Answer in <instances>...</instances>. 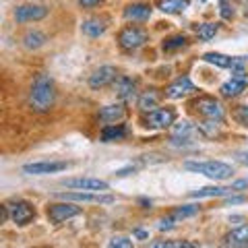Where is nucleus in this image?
Returning a JSON list of instances; mask_svg holds the SVG:
<instances>
[{
  "mask_svg": "<svg viewBox=\"0 0 248 248\" xmlns=\"http://www.w3.org/2000/svg\"><path fill=\"white\" fill-rule=\"evenodd\" d=\"M56 102V87L48 75H37L29 91V106L35 112H50Z\"/></svg>",
  "mask_w": 248,
  "mask_h": 248,
  "instance_id": "1",
  "label": "nucleus"
},
{
  "mask_svg": "<svg viewBox=\"0 0 248 248\" xmlns=\"http://www.w3.org/2000/svg\"><path fill=\"white\" fill-rule=\"evenodd\" d=\"M186 170L190 172H199L211 180H228L234 174V170L228 164H221V161H186L184 164Z\"/></svg>",
  "mask_w": 248,
  "mask_h": 248,
  "instance_id": "2",
  "label": "nucleus"
},
{
  "mask_svg": "<svg viewBox=\"0 0 248 248\" xmlns=\"http://www.w3.org/2000/svg\"><path fill=\"white\" fill-rule=\"evenodd\" d=\"M147 40H149V33H147L145 29H141V27H135V25L124 27V29L120 31V35H118L120 48H122V50H126V52H135V50H139L141 46L147 44Z\"/></svg>",
  "mask_w": 248,
  "mask_h": 248,
  "instance_id": "3",
  "label": "nucleus"
},
{
  "mask_svg": "<svg viewBox=\"0 0 248 248\" xmlns=\"http://www.w3.org/2000/svg\"><path fill=\"white\" fill-rule=\"evenodd\" d=\"M56 197L62 199V201H73V203H99V205L114 203V197H112V195H102V192H93V190L58 192Z\"/></svg>",
  "mask_w": 248,
  "mask_h": 248,
  "instance_id": "4",
  "label": "nucleus"
},
{
  "mask_svg": "<svg viewBox=\"0 0 248 248\" xmlns=\"http://www.w3.org/2000/svg\"><path fill=\"white\" fill-rule=\"evenodd\" d=\"M192 108L203 116V118L207 120H215V122H221L223 116H226V112H223V108L219 102H215L213 97H199L195 99V104H192Z\"/></svg>",
  "mask_w": 248,
  "mask_h": 248,
  "instance_id": "5",
  "label": "nucleus"
},
{
  "mask_svg": "<svg viewBox=\"0 0 248 248\" xmlns=\"http://www.w3.org/2000/svg\"><path fill=\"white\" fill-rule=\"evenodd\" d=\"M246 87H248V75H246L244 71H234L232 79H230L228 83H223L219 91H221L223 97L232 99V97H238L240 93H244Z\"/></svg>",
  "mask_w": 248,
  "mask_h": 248,
  "instance_id": "6",
  "label": "nucleus"
},
{
  "mask_svg": "<svg viewBox=\"0 0 248 248\" xmlns=\"http://www.w3.org/2000/svg\"><path fill=\"white\" fill-rule=\"evenodd\" d=\"M81 213V207L73 205V201H64V203H56V205H50L48 209V217L52 223H62L71 217H77Z\"/></svg>",
  "mask_w": 248,
  "mask_h": 248,
  "instance_id": "7",
  "label": "nucleus"
},
{
  "mask_svg": "<svg viewBox=\"0 0 248 248\" xmlns=\"http://www.w3.org/2000/svg\"><path fill=\"white\" fill-rule=\"evenodd\" d=\"M62 186L73 190H93V192L108 190V182L99 180V178H66V180H62Z\"/></svg>",
  "mask_w": 248,
  "mask_h": 248,
  "instance_id": "8",
  "label": "nucleus"
},
{
  "mask_svg": "<svg viewBox=\"0 0 248 248\" xmlns=\"http://www.w3.org/2000/svg\"><path fill=\"white\" fill-rule=\"evenodd\" d=\"M176 114L168 108H159V110H151L145 116V126L147 128H168L174 124Z\"/></svg>",
  "mask_w": 248,
  "mask_h": 248,
  "instance_id": "9",
  "label": "nucleus"
},
{
  "mask_svg": "<svg viewBox=\"0 0 248 248\" xmlns=\"http://www.w3.org/2000/svg\"><path fill=\"white\" fill-rule=\"evenodd\" d=\"M48 15V9L44 4H21L15 11V21L17 23H29V21H42Z\"/></svg>",
  "mask_w": 248,
  "mask_h": 248,
  "instance_id": "10",
  "label": "nucleus"
},
{
  "mask_svg": "<svg viewBox=\"0 0 248 248\" xmlns=\"http://www.w3.org/2000/svg\"><path fill=\"white\" fill-rule=\"evenodd\" d=\"M116 75L118 73H116L114 66H99L97 71L89 77V87L91 89H104L108 85L116 83V79H118Z\"/></svg>",
  "mask_w": 248,
  "mask_h": 248,
  "instance_id": "11",
  "label": "nucleus"
},
{
  "mask_svg": "<svg viewBox=\"0 0 248 248\" xmlns=\"http://www.w3.org/2000/svg\"><path fill=\"white\" fill-rule=\"evenodd\" d=\"M9 209H11V219L17 223V226H27L35 217V209L31 207L27 201H17L15 205H9Z\"/></svg>",
  "mask_w": 248,
  "mask_h": 248,
  "instance_id": "12",
  "label": "nucleus"
},
{
  "mask_svg": "<svg viewBox=\"0 0 248 248\" xmlns=\"http://www.w3.org/2000/svg\"><path fill=\"white\" fill-rule=\"evenodd\" d=\"M66 170L64 161H40V164H27L23 166V172L29 176H44V174H56Z\"/></svg>",
  "mask_w": 248,
  "mask_h": 248,
  "instance_id": "13",
  "label": "nucleus"
},
{
  "mask_svg": "<svg viewBox=\"0 0 248 248\" xmlns=\"http://www.w3.org/2000/svg\"><path fill=\"white\" fill-rule=\"evenodd\" d=\"M192 91H197L195 83H192L188 77H178V79L166 89V95H168L170 99H182V97H186V95H190Z\"/></svg>",
  "mask_w": 248,
  "mask_h": 248,
  "instance_id": "14",
  "label": "nucleus"
},
{
  "mask_svg": "<svg viewBox=\"0 0 248 248\" xmlns=\"http://www.w3.org/2000/svg\"><path fill=\"white\" fill-rule=\"evenodd\" d=\"M114 89H116V95H118L122 102H128V99H133L137 95V83L133 79H128V77H118Z\"/></svg>",
  "mask_w": 248,
  "mask_h": 248,
  "instance_id": "15",
  "label": "nucleus"
},
{
  "mask_svg": "<svg viewBox=\"0 0 248 248\" xmlns=\"http://www.w3.org/2000/svg\"><path fill=\"white\" fill-rule=\"evenodd\" d=\"M151 17V6L145 2H135L124 9V19L128 21H147Z\"/></svg>",
  "mask_w": 248,
  "mask_h": 248,
  "instance_id": "16",
  "label": "nucleus"
},
{
  "mask_svg": "<svg viewBox=\"0 0 248 248\" xmlns=\"http://www.w3.org/2000/svg\"><path fill=\"white\" fill-rule=\"evenodd\" d=\"M124 114H126V110H124L122 104L104 106L102 110H99V120H102L104 124H114V122H120L124 118Z\"/></svg>",
  "mask_w": 248,
  "mask_h": 248,
  "instance_id": "17",
  "label": "nucleus"
},
{
  "mask_svg": "<svg viewBox=\"0 0 248 248\" xmlns=\"http://www.w3.org/2000/svg\"><path fill=\"white\" fill-rule=\"evenodd\" d=\"M106 19H99V17H91V19H85L83 25H81V31L87 37H99L106 33Z\"/></svg>",
  "mask_w": 248,
  "mask_h": 248,
  "instance_id": "18",
  "label": "nucleus"
},
{
  "mask_svg": "<svg viewBox=\"0 0 248 248\" xmlns=\"http://www.w3.org/2000/svg\"><path fill=\"white\" fill-rule=\"evenodd\" d=\"M230 192H234L232 186L230 188H223V186H205V188H199L195 192H190V197L192 199H211V197H226V195H230Z\"/></svg>",
  "mask_w": 248,
  "mask_h": 248,
  "instance_id": "19",
  "label": "nucleus"
},
{
  "mask_svg": "<svg viewBox=\"0 0 248 248\" xmlns=\"http://www.w3.org/2000/svg\"><path fill=\"white\" fill-rule=\"evenodd\" d=\"M226 244L228 246H248V223L232 230L226 236Z\"/></svg>",
  "mask_w": 248,
  "mask_h": 248,
  "instance_id": "20",
  "label": "nucleus"
},
{
  "mask_svg": "<svg viewBox=\"0 0 248 248\" xmlns=\"http://www.w3.org/2000/svg\"><path fill=\"white\" fill-rule=\"evenodd\" d=\"M126 137V128L122 124H106V128L102 130V141L112 143V141H122Z\"/></svg>",
  "mask_w": 248,
  "mask_h": 248,
  "instance_id": "21",
  "label": "nucleus"
},
{
  "mask_svg": "<svg viewBox=\"0 0 248 248\" xmlns=\"http://www.w3.org/2000/svg\"><path fill=\"white\" fill-rule=\"evenodd\" d=\"M159 104V93L157 89H147L143 91V95L139 97V108H141L143 112H151L155 110V106Z\"/></svg>",
  "mask_w": 248,
  "mask_h": 248,
  "instance_id": "22",
  "label": "nucleus"
},
{
  "mask_svg": "<svg viewBox=\"0 0 248 248\" xmlns=\"http://www.w3.org/2000/svg\"><path fill=\"white\" fill-rule=\"evenodd\" d=\"M46 42L48 40H46V35L42 31H27V33L23 35V46H25L27 50H40Z\"/></svg>",
  "mask_w": 248,
  "mask_h": 248,
  "instance_id": "23",
  "label": "nucleus"
},
{
  "mask_svg": "<svg viewBox=\"0 0 248 248\" xmlns=\"http://www.w3.org/2000/svg\"><path fill=\"white\" fill-rule=\"evenodd\" d=\"M159 9L168 15H180L188 9V0H161Z\"/></svg>",
  "mask_w": 248,
  "mask_h": 248,
  "instance_id": "24",
  "label": "nucleus"
},
{
  "mask_svg": "<svg viewBox=\"0 0 248 248\" xmlns=\"http://www.w3.org/2000/svg\"><path fill=\"white\" fill-rule=\"evenodd\" d=\"M203 60L209 62V64L219 66V68H232V62H234L232 56H226V54H219V52H207Z\"/></svg>",
  "mask_w": 248,
  "mask_h": 248,
  "instance_id": "25",
  "label": "nucleus"
},
{
  "mask_svg": "<svg viewBox=\"0 0 248 248\" xmlns=\"http://www.w3.org/2000/svg\"><path fill=\"white\" fill-rule=\"evenodd\" d=\"M217 27L215 23H203V25H199L197 29V35H199V40H203V42H209V40H213L215 33H217Z\"/></svg>",
  "mask_w": 248,
  "mask_h": 248,
  "instance_id": "26",
  "label": "nucleus"
},
{
  "mask_svg": "<svg viewBox=\"0 0 248 248\" xmlns=\"http://www.w3.org/2000/svg\"><path fill=\"white\" fill-rule=\"evenodd\" d=\"M186 37L184 35H174V37H170V40H166L164 42V46H161V48H164L166 52H174V50H182V48H186Z\"/></svg>",
  "mask_w": 248,
  "mask_h": 248,
  "instance_id": "27",
  "label": "nucleus"
},
{
  "mask_svg": "<svg viewBox=\"0 0 248 248\" xmlns=\"http://www.w3.org/2000/svg\"><path fill=\"white\" fill-rule=\"evenodd\" d=\"M192 133H195V126H192L190 122H180V124H176V126L172 128V139H186V137H190Z\"/></svg>",
  "mask_w": 248,
  "mask_h": 248,
  "instance_id": "28",
  "label": "nucleus"
},
{
  "mask_svg": "<svg viewBox=\"0 0 248 248\" xmlns=\"http://www.w3.org/2000/svg\"><path fill=\"white\" fill-rule=\"evenodd\" d=\"M199 213V205H182V207H178L176 211L172 213V217L178 221V219H186V217H192V215H197Z\"/></svg>",
  "mask_w": 248,
  "mask_h": 248,
  "instance_id": "29",
  "label": "nucleus"
},
{
  "mask_svg": "<svg viewBox=\"0 0 248 248\" xmlns=\"http://www.w3.org/2000/svg\"><path fill=\"white\" fill-rule=\"evenodd\" d=\"M153 248H195L197 244L192 242H170V240H166V242H151Z\"/></svg>",
  "mask_w": 248,
  "mask_h": 248,
  "instance_id": "30",
  "label": "nucleus"
},
{
  "mask_svg": "<svg viewBox=\"0 0 248 248\" xmlns=\"http://www.w3.org/2000/svg\"><path fill=\"white\" fill-rule=\"evenodd\" d=\"M108 246H118V248H133V240H128L126 236H114Z\"/></svg>",
  "mask_w": 248,
  "mask_h": 248,
  "instance_id": "31",
  "label": "nucleus"
},
{
  "mask_svg": "<svg viewBox=\"0 0 248 248\" xmlns=\"http://www.w3.org/2000/svg\"><path fill=\"white\" fill-rule=\"evenodd\" d=\"M221 17L223 19H232V17H234V6H232V2H230V0H221Z\"/></svg>",
  "mask_w": 248,
  "mask_h": 248,
  "instance_id": "32",
  "label": "nucleus"
},
{
  "mask_svg": "<svg viewBox=\"0 0 248 248\" xmlns=\"http://www.w3.org/2000/svg\"><path fill=\"white\" fill-rule=\"evenodd\" d=\"M174 221H176L174 217H168V219H161V221H159V230H161V232L172 230V228H174Z\"/></svg>",
  "mask_w": 248,
  "mask_h": 248,
  "instance_id": "33",
  "label": "nucleus"
},
{
  "mask_svg": "<svg viewBox=\"0 0 248 248\" xmlns=\"http://www.w3.org/2000/svg\"><path fill=\"white\" fill-rule=\"evenodd\" d=\"M99 2H102V0H79V4L83 6V9H91V6H95Z\"/></svg>",
  "mask_w": 248,
  "mask_h": 248,
  "instance_id": "34",
  "label": "nucleus"
},
{
  "mask_svg": "<svg viewBox=\"0 0 248 248\" xmlns=\"http://www.w3.org/2000/svg\"><path fill=\"white\" fill-rule=\"evenodd\" d=\"M240 188H248V180H238L232 184V190H240Z\"/></svg>",
  "mask_w": 248,
  "mask_h": 248,
  "instance_id": "35",
  "label": "nucleus"
},
{
  "mask_svg": "<svg viewBox=\"0 0 248 248\" xmlns=\"http://www.w3.org/2000/svg\"><path fill=\"white\" fill-rule=\"evenodd\" d=\"M130 172H135V168H124V170H118V172H116V176H126V174H130Z\"/></svg>",
  "mask_w": 248,
  "mask_h": 248,
  "instance_id": "36",
  "label": "nucleus"
},
{
  "mask_svg": "<svg viewBox=\"0 0 248 248\" xmlns=\"http://www.w3.org/2000/svg\"><path fill=\"white\" fill-rule=\"evenodd\" d=\"M228 203H232V205H236V203H244V197H232V199H228Z\"/></svg>",
  "mask_w": 248,
  "mask_h": 248,
  "instance_id": "37",
  "label": "nucleus"
},
{
  "mask_svg": "<svg viewBox=\"0 0 248 248\" xmlns=\"http://www.w3.org/2000/svg\"><path fill=\"white\" fill-rule=\"evenodd\" d=\"M135 236H137V238H147V232H143V230H137V232H135Z\"/></svg>",
  "mask_w": 248,
  "mask_h": 248,
  "instance_id": "38",
  "label": "nucleus"
},
{
  "mask_svg": "<svg viewBox=\"0 0 248 248\" xmlns=\"http://www.w3.org/2000/svg\"><path fill=\"white\" fill-rule=\"evenodd\" d=\"M201 2H205V0H201Z\"/></svg>",
  "mask_w": 248,
  "mask_h": 248,
  "instance_id": "39",
  "label": "nucleus"
}]
</instances>
